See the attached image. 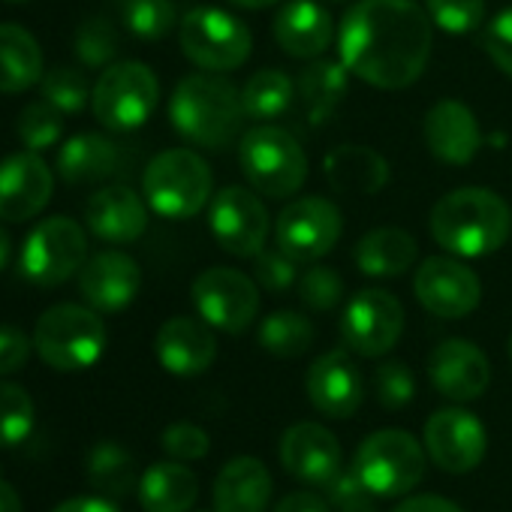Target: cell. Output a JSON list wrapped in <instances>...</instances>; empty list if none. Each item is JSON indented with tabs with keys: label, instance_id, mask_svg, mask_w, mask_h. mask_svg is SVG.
Masks as SVG:
<instances>
[{
	"label": "cell",
	"instance_id": "cell-32",
	"mask_svg": "<svg viewBox=\"0 0 512 512\" xmlns=\"http://www.w3.org/2000/svg\"><path fill=\"white\" fill-rule=\"evenodd\" d=\"M347 88H350V70L344 67V61H326V58H317L299 76V85H296L305 115L314 127L326 124L335 115V109L347 97Z\"/></svg>",
	"mask_w": 512,
	"mask_h": 512
},
{
	"label": "cell",
	"instance_id": "cell-31",
	"mask_svg": "<svg viewBox=\"0 0 512 512\" xmlns=\"http://www.w3.org/2000/svg\"><path fill=\"white\" fill-rule=\"evenodd\" d=\"M43 82V52L22 25H0V94H25Z\"/></svg>",
	"mask_w": 512,
	"mask_h": 512
},
{
	"label": "cell",
	"instance_id": "cell-10",
	"mask_svg": "<svg viewBox=\"0 0 512 512\" xmlns=\"http://www.w3.org/2000/svg\"><path fill=\"white\" fill-rule=\"evenodd\" d=\"M88 256L85 229L73 217H49L28 238L19 253L22 275L37 287H58L70 281Z\"/></svg>",
	"mask_w": 512,
	"mask_h": 512
},
{
	"label": "cell",
	"instance_id": "cell-42",
	"mask_svg": "<svg viewBox=\"0 0 512 512\" xmlns=\"http://www.w3.org/2000/svg\"><path fill=\"white\" fill-rule=\"evenodd\" d=\"M118 31L109 19H88L76 34V55L85 67H109L118 55Z\"/></svg>",
	"mask_w": 512,
	"mask_h": 512
},
{
	"label": "cell",
	"instance_id": "cell-17",
	"mask_svg": "<svg viewBox=\"0 0 512 512\" xmlns=\"http://www.w3.org/2000/svg\"><path fill=\"white\" fill-rule=\"evenodd\" d=\"M55 190V175L40 151H19L0 160V220L25 223L37 217Z\"/></svg>",
	"mask_w": 512,
	"mask_h": 512
},
{
	"label": "cell",
	"instance_id": "cell-4",
	"mask_svg": "<svg viewBox=\"0 0 512 512\" xmlns=\"http://www.w3.org/2000/svg\"><path fill=\"white\" fill-rule=\"evenodd\" d=\"M238 163L247 184L269 199H287L308 181V154L299 139L275 124H256L241 136Z\"/></svg>",
	"mask_w": 512,
	"mask_h": 512
},
{
	"label": "cell",
	"instance_id": "cell-29",
	"mask_svg": "<svg viewBox=\"0 0 512 512\" xmlns=\"http://www.w3.org/2000/svg\"><path fill=\"white\" fill-rule=\"evenodd\" d=\"M55 166L70 184H97L121 169V148L100 133H79L61 145Z\"/></svg>",
	"mask_w": 512,
	"mask_h": 512
},
{
	"label": "cell",
	"instance_id": "cell-45",
	"mask_svg": "<svg viewBox=\"0 0 512 512\" xmlns=\"http://www.w3.org/2000/svg\"><path fill=\"white\" fill-rule=\"evenodd\" d=\"M374 392L386 410H404L416 395V380L404 362H383L374 371Z\"/></svg>",
	"mask_w": 512,
	"mask_h": 512
},
{
	"label": "cell",
	"instance_id": "cell-57",
	"mask_svg": "<svg viewBox=\"0 0 512 512\" xmlns=\"http://www.w3.org/2000/svg\"><path fill=\"white\" fill-rule=\"evenodd\" d=\"M335 4H338V0H335Z\"/></svg>",
	"mask_w": 512,
	"mask_h": 512
},
{
	"label": "cell",
	"instance_id": "cell-54",
	"mask_svg": "<svg viewBox=\"0 0 512 512\" xmlns=\"http://www.w3.org/2000/svg\"><path fill=\"white\" fill-rule=\"evenodd\" d=\"M229 4H235L241 10H266L272 4H281V0H229Z\"/></svg>",
	"mask_w": 512,
	"mask_h": 512
},
{
	"label": "cell",
	"instance_id": "cell-35",
	"mask_svg": "<svg viewBox=\"0 0 512 512\" xmlns=\"http://www.w3.org/2000/svg\"><path fill=\"white\" fill-rule=\"evenodd\" d=\"M317 329L299 311H275L260 323V347L275 359H299L314 347Z\"/></svg>",
	"mask_w": 512,
	"mask_h": 512
},
{
	"label": "cell",
	"instance_id": "cell-40",
	"mask_svg": "<svg viewBox=\"0 0 512 512\" xmlns=\"http://www.w3.org/2000/svg\"><path fill=\"white\" fill-rule=\"evenodd\" d=\"M40 88H43V100L52 103L61 115L82 112L88 106L91 94H94L88 88L85 76L79 70H73V67H58V70L46 73L43 82H40Z\"/></svg>",
	"mask_w": 512,
	"mask_h": 512
},
{
	"label": "cell",
	"instance_id": "cell-24",
	"mask_svg": "<svg viewBox=\"0 0 512 512\" xmlns=\"http://www.w3.org/2000/svg\"><path fill=\"white\" fill-rule=\"evenodd\" d=\"M85 220L97 238L109 244H130L142 238V232L148 229V205L136 190L112 184L88 199Z\"/></svg>",
	"mask_w": 512,
	"mask_h": 512
},
{
	"label": "cell",
	"instance_id": "cell-5",
	"mask_svg": "<svg viewBox=\"0 0 512 512\" xmlns=\"http://www.w3.org/2000/svg\"><path fill=\"white\" fill-rule=\"evenodd\" d=\"M214 190V175L208 163L187 148H172L157 154L142 175V196L148 208L166 220L196 217Z\"/></svg>",
	"mask_w": 512,
	"mask_h": 512
},
{
	"label": "cell",
	"instance_id": "cell-36",
	"mask_svg": "<svg viewBox=\"0 0 512 512\" xmlns=\"http://www.w3.org/2000/svg\"><path fill=\"white\" fill-rule=\"evenodd\" d=\"M34 419V398L19 383L0 380V449L19 446L34 431Z\"/></svg>",
	"mask_w": 512,
	"mask_h": 512
},
{
	"label": "cell",
	"instance_id": "cell-55",
	"mask_svg": "<svg viewBox=\"0 0 512 512\" xmlns=\"http://www.w3.org/2000/svg\"><path fill=\"white\" fill-rule=\"evenodd\" d=\"M7 4H28V0H7Z\"/></svg>",
	"mask_w": 512,
	"mask_h": 512
},
{
	"label": "cell",
	"instance_id": "cell-30",
	"mask_svg": "<svg viewBox=\"0 0 512 512\" xmlns=\"http://www.w3.org/2000/svg\"><path fill=\"white\" fill-rule=\"evenodd\" d=\"M136 491L145 512H190L199 497V479L181 461H160L139 476Z\"/></svg>",
	"mask_w": 512,
	"mask_h": 512
},
{
	"label": "cell",
	"instance_id": "cell-43",
	"mask_svg": "<svg viewBox=\"0 0 512 512\" xmlns=\"http://www.w3.org/2000/svg\"><path fill=\"white\" fill-rule=\"evenodd\" d=\"M326 500L332 512H380L377 494L359 479L356 470H341L326 482Z\"/></svg>",
	"mask_w": 512,
	"mask_h": 512
},
{
	"label": "cell",
	"instance_id": "cell-56",
	"mask_svg": "<svg viewBox=\"0 0 512 512\" xmlns=\"http://www.w3.org/2000/svg\"><path fill=\"white\" fill-rule=\"evenodd\" d=\"M509 359H512V335H509Z\"/></svg>",
	"mask_w": 512,
	"mask_h": 512
},
{
	"label": "cell",
	"instance_id": "cell-50",
	"mask_svg": "<svg viewBox=\"0 0 512 512\" xmlns=\"http://www.w3.org/2000/svg\"><path fill=\"white\" fill-rule=\"evenodd\" d=\"M392 512H464V509L440 494H416V497L401 500Z\"/></svg>",
	"mask_w": 512,
	"mask_h": 512
},
{
	"label": "cell",
	"instance_id": "cell-48",
	"mask_svg": "<svg viewBox=\"0 0 512 512\" xmlns=\"http://www.w3.org/2000/svg\"><path fill=\"white\" fill-rule=\"evenodd\" d=\"M31 359V338L16 326H0V377L16 374Z\"/></svg>",
	"mask_w": 512,
	"mask_h": 512
},
{
	"label": "cell",
	"instance_id": "cell-33",
	"mask_svg": "<svg viewBox=\"0 0 512 512\" xmlns=\"http://www.w3.org/2000/svg\"><path fill=\"white\" fill-rule=\"evenodd\" d=\"M85 470H88L91 485L103 497H127L133 488H139L136 458L121 443H112V440L97 443L85 458Z\"/></svg>",
	"mask_w": 512,
	"mask_h": 512
},
{
	"label": "cell",
	"instance_id": "cell-21",
	"mask_svg": "<svg viewBox=\"0 0 512 512\" xmlns=\"http://www.w3.org/2000/svg\"><path fill=\"white\" fill-rule=\"evenodd\" d=\"M281 464L308 485H326L341 473V443L317 422H296L281 437Z\"/></svg>",
	"mask_w": 512,
	"mask_h": 512
},
{
	"label": "cell",
	"instance_id": "cell-6",
	"mask_svg": "<svg viewBox=\"0 0 512 512\" xmlns=\"http://www.w3.org/2000/svg\"><path fill=\"white\" fill-rule=\"evenodd\" d=\"M106 323L91 305H55L34 329V347L40 359L55 371H85L106 353Z\"/></svg>",
	"mask_w": 512,
	"mask_h": 512
},
{
	"label": "cell",
	"instance_id": "cell-38",
	"mask_svg": "<svg viewBox=\"0 0 512 512\" xmlns=\"http://www.w3.org/2000/svg\"><path fill=\"white\" fill-rule=\"evenodd\" d=\"M16 133L19 139L25 142L28 151H46L52 145L61 142V133H64V124H61V112L40 100V103H28L16 121Z\"/></svg>",
	"mask_w": 512,
	"mask_h": 512
},
{
	"label": "cell",
	"instance_id": "cell-47",
	"mask_svg": "<svg viewBox=\"0 0 512 512\" xmlns=\"http://www.w3.org/2000/svg\"><path fill=\"white\" fill-rule=\"evenodd\" d=\"M485 52L491 64L512 79V7L500 10L485 28Z\"/></svg>",
	"mask_w": 512,
	"mask_h": 512
},
{
	"label": "cell",
	"instance_id": "cell-53",
	"mask_svg": "<svg viewBox=\"0 0 512 512\" xmlns=\"http://www.w3.org/2000/svg\"><path fill=\"white\" fill-rule=\"evenodd\" d=\"M10 263H13V238L4 226H0V272H4Z\"/></svg>",
	"mask_w": 512,
	"mask_h": 512
},
{
	"label": "cell",
	"instance_id": "cell-19",
	"mask_svg": "<svg viewBox=\"0 0 512 512\" xmlns=\"http://www.w3.org/2000/svg\"><path fill=\"white\" fill-rule=\"evenodd\" d=\"M139 287H142L139 263L121 250L94 253L79 269V293L100 314L124 311L136 299Z\"/></svg>",
	"mask_w": 512,
	"mask_h": 512
},
{
	"label": "cell",
	"instance_id": "cell-39",
	"mask_svg": "<svg viewBox=\"0 0 512 512\" xmlns=\"http://www.w3.org/2000/svg\"><path fill=\"white\" fill-rule=\"evenodd\" d=\"M425 13L443 34H473L485 22V0H425Z\"/></svg>",
	"mask_w": 512,
	"mask_h": 512
},
{
	"label": "cell",
	"instance_id": "cell-8",
	"mask_svg": "<svg viewBox=\"0 0 512 512\" xmlns=\"http://www.w3.org/2000/svg\"><path fill=\"white\" fill-rule=\"evenodd\" d=\"M353 470L377 497H404L425 476V446L398 428L374 431L359 443Z\"/></svg>",
	"mask_w": 512,
	"mask_h": 512
},
{
	"label": "cell",
	"instance_id": "cell-16",
	"mask_svg": "<svg viewBox=\"0 0 512 512\" xmlns=\"http://www.w3.org/2000/svg\"><path fill=\"white\" fill-rule=\"evenodd\" d=\"M485 449H488V434L473 413L461 407H443L428 416L425 452L443 473L461 476L476 470L485 458Z\"/></svg>",
	"mask_w": 512,
	"mask_h": 512
},
{
	"label": "cell",
	"instance_id": "cell-49",
	"mask_svg": "<svg viewBox=\"0 0 512 512\" xmlns=\"http://www.w3.org/2000/svg\"><path fill=\"white\" fill-rule=\"evenodd\" d=\"M272 512H332L329 500L311 494V491H290L287 497L278 500Z\"/></svg>",
	"mask_w": 512,
	"mask_h": 512
},
{
	"label": "cell",
	"instance_id": "cell-23",
	"mask_svg": "<svg viewBox=\"0 0 512 512\" xmlns=\"http://www.w3.org/2000/svg\"><path fill=\"white\" fill-rule=\"evenodd\" d=\"M422 133L428 151L449 166H467L482 148L479 121L461 100L434 103L425 115Z\"/></svg>",
	"mask_w": 512,
	"mask_h": 512
},
{
	"label": "cell",
	"instance_id": "cell-18",
	"mask_svg": "<svg viewBox=\"0 0 512 512\" xmlns=\"http://www.w3.org/2000/svg\"><path fill=\"white\" fill-rule=\"evenodd\" d=\"M428 377H431V386L443 398L464 404V401H476L479 395H485L491 383V365H488V356L476 344L449 338L431 350Z\"/></svg>",
	"mask_w": 512,
	"mask_h": 512
},
{
	"label": "cell",
	"instance_id": "cell-41",
	"mask_svg": "<svg viewBox=\"0 0 512 512\" xmlns=\"http://www.w3.org/2000/svg\"><path fill=\"white\" fill-rule=\"evenodd\" d=\"M253 281L260 284V290L281 296L299 284V260H293L281 247H263L253 256Z\"/></svg>",
	"mask_w": 512,
	"mask_h": 512
},
{
	"label": "cell",
	"instance_id": "cell-46",
	"mask_svg": "<svg viewBox=\"0 0 512 512\" xmlns=\"http://www.w3.org/2000/svg\"><path fill=\"white\" fill-rule=\"evenodd\" d=\"M163 449L175 461H196V458L208 455L211 437L199 425H193V422H172L163 431Z\"/></svg>",
	"mask_w": 512,
	"mask_h": 512
},
{
	"label": "cell",
	"instance_id": "cell-1",
	"mask_svg": "<svg viewBox=\"0 0 512 512\" xmlns=\"http://www.w3.org/2000/svg\"><path fill=\"white\" fill-rule=\"evenodd\" d=\"M434 25L416 0H359L338 31L350 76L380 91L410 88L428 67Z\"/></svg>",
	"mask_w": 512,
	"mask_h": 512
},
{
	"label": "cell",
	"instance_id": "cell-44",
	"mask_svg": "<svg viewBox=\"0 0 512 512\" xmlns=\"http://www.w3.org/2000/svg\"><path fill=\"white\" fill-rule=\"evenodd\" d=\"M299 296L311 311H335L344 302V278L329 269V266H314L302 281H299Z\"/></svg>",
	"mask_w": 512,
	"mask_h": 512
},
{
	"label": "cell",
	"instance_id": "cell-22",
	"mask_svg": "<svg viewBox=\"0 0 512 512\" xmlns=\"http://www.w3.org/2000/svg\"><path fill=\"white\" fill-rule=\"evenodd\" d=\"M157 362L175 377L205 374L217 359V338L205 320L172 317L160 326L154 338Z\"/></svg>",
	"mask_w": 512,
	"mask_h": 512
},
{
	"label": "cell",
	"instance_id": "cell-27",
	"mask_svg": "<svg viewBox=\"0 0 512 512\" xmlns=\"http://www.w3.org/2000/svg\"><path fill=\"white\" fill-rule=\"evenodd\" d=\"M419 256L416 238L401 226H377L365 232L353 250L356 269L368 278H401Z\"/></svg>",
	"mask_w": 512,
	"mask_h": 512
},
{
	"label": "cell",
	"instance_id": "cell-3",
	"mask_svg": "<svg viewBox=\"0 0 512 512\" xmlns=\"http://www.w3.org/2000/svg\"><path fill=\"white\" fill-rule=\"evenodd\" d=\"M241 91L220 73L184 76L169 100V121L190 145L220 151L241 133Z\"/></svg>",
	"mask_w": 512,
	"mask_h": 512
},
{
	"label": "cell",
	"instance_id": "cell-2",
	"mask_svg": "<svg viewBox=\"0 0 512 512\" xmlns=\"http://www.w3.org/2000/svg\"><path fill=\"white\" fill-rule=\"evenodd\" d=\"M428 229L446 253L479 260L506 244L512 232V211L503 196L488 187H458L434 202Z\"/></svg>",
	"mask_w": 512,
	"mask_h": 512
},
{
	"label": "cell",
	"instance_id": "cell-51",
	"mask_svg": "<svg viewBox=\"0 0 512 512\" xmlns=\"http://www.w3.org/2000/svg\"><path fill=\"white\" fill-rule=\"evenodd\" d=\"M52 512H121V509L106 497H73L55 506Z\"/></svg>",
	"mask_w": 512,
	"mask_h": 512
},
{
	"label": "cell",
	"instance_id": "cell-14",
	"mask_svg": "<svg viewBox=\"0 0 512 512\" xmlns=\"http://www.w3.org/2000/svg\"><path fill=\"white\" fill-rule=\"evenodd\" d=\"M401 332H404V305L386 290L356 293L341 314L344 347L368 359L386 356L401 341Z\"/></svg>",
	"mask_w": 512,
	"mask_h": 512
},
{
	"label": "cell",
	"instance_id": "cell-13",
	"mask_svg": "<svg viewBox=\"0 0 512 512\" xmlns=\"http://www.w3.org/2000/svg\"><path fill=\"white\" fill-rule=\"evenodd\" d=\"M341 232H344L341 208L323 196L293 199L275 223L278 247L299 263L323 260L341 241Z\"/></svg>",
	"mask_w": 512,
	"mask_h": 512
},
{
	"label": "cell",
	"instance_id": "cell-7",
	"mask_svg": "<svg viewBox=\"0 0 512 512\" xmlns=\"http://www.w3.org/2000/svg\"><path fill=\"white\" fill-rule=\"evenodd\" d=\"M178 43L190 64L205 73H232L244 67L253 49L247 25L217 7H193L178 25Z\"/></svg>",
	"mask_w": 512,
	"mask_h": 512
},
{
	"label": "cell",
	"instance_id": "cell-11",
	"mask_svg": "<svg viewBox=\"0 0 512 512\" xmlns=\"http://www.w3.org/2000/svg\"><path fill=\"white\" fill-rule=\"evenodd\" d=\"M199 317L226 335L244 332L260 314V284L229 266H211L190 287Z\"/></svg>",
	"mask_w": 512,
	"mask_h": 512
},
{
	"label": "cell",
	"instance_id": "cell-52",
	"mask_svg": "<svg viewBox=\"0 0 512 512\" xmlns=\"http://www.w3.org/2000/svg\"><path fill=\"white\" fill-rule=\"evenodd\" d=\"M0 512H22V497L7 479H0Z\"/></svg>",
	"mask_w": 512,
	"mask_h": 512
},
{
	"label": "cell",
	"instance_id": "cell-28",
	"mask_svg": "<svg viewBox=\"0 0 512 512\" xmlns=\"http://www.w3.org/2000/svg\"><path fill=\"white\" fill-rule=\"evenodd\" d=\"M323 172L335 193L374 196L389 181V163L368 145H338L326 154Z\"/></svg>",
	"mask_w": 512,
	"mask_h": 512
},
{
	"label": "cell",
	"instance_id": "cell-20",
	"mask_svg": "<svg viewBox=\"0 0 512 512\" xmlns=\"http://www.w3.org/2000/svg\"><path fill=\"white\" fill-rule=\"evenodd\" d=\"M311 404L329 419H350L365 401V380L347 350L323 353L305 380Z\"/></svg>",
	"mask_w": 512,
	"mask_h": 512
},
{
	"label": "cell",
	"instance_id": "cell-26",
	"mask_svg": "<svg viewBox=\"0 0 512 512\" xmlns=\"http://www.w3.org/2000/svg\"><path fill=\"white\" fill-rule=\"evenodd\" d=\"M214 512H266L272 497V476L253 455H238L223 464L214 479Z\"/></svg>",
	"mask_w": 512,
	"mask_h": 512
},
{
	"label": "cell",
	"instance_id": "cell-12",
	"mask_svg": "<svg viewBox=\"0 0 512 512\" xmlns=\"http://www.w3.org/2000/svg\"><path fill=\"white\" fill-rule=\"evenodd\" d=\"M208 226L214 241L238 260H253L269 241V211L263 199L256 196V190L238 184L211 196Z\"/></svg>",
	"mask_w": 512,
	"mask_h": 512
},
{
	"label": "cell",
	"instance_id": "cell-9",
	"mask_svg": "<svg viewBox=\"0 0 512 512\" xmlns=\"http://www.w3.org/2000/svg\"><path fill=\"white\" fill-rule=\"evenodd\" d=\"M160 100V82L148 64L139 61H118L103 70L94 85L91 109L97 121L115 133L142 127Z\"/></svg>",
	"mask_w": 512,
	"mask_h": 512
},
{
	"label": "cell",
	"instance_id": "cell-37",
	"mask_svg": "<svg viewBox=\"0 0 512 512\" xmlns=\"http://www.w3.org/2000/svg\"><path fill=\"white\" fill-rule=\"evenodd\" d=\"M124 25L139 40H163L175 31L178 13L172 0H124Z\"/></svg>",
	"mask_w": 512,
	"mask_h": 512
},
{
	"label": "cell",
	"instance_id": "cell-15",
	"mask_svg": "<svg viewBox=\"0 0 512 512\" xmlns=\"http://www.w3.org/2000/svg\"><path fill=\"white\" fill-rule=\"evenodd\" d=\"M413 293L419 305L440 320H464L482 302V284L461 256H428L416 269Z\"/></svg>",
	"mask_w": 512,
	"mask_h": 512
},
{
	"label": "cell",
	"instance_id": "cell-34",
	"mask_svg": "<svg viewBox=\"0 0 512 512\" xmlns=\"http://www.w3.org/2000/svg\"><path fill=\"white\" fill-rule=\"evenodd\" d=\"M296 97V85L284 70H260L241 88L244 118L250 121H275L281 118Z\"/></svg>",
	"mask_w": 512,
	"mask_h": 512
},
{
	"label": "cell",
	"instance_id": "cell-25",
	"mask_svg": "<svg viewBox=\"0 0 512 512\" xmlns=\"http://www.w3.org/2000/svg\"><path fill=\"white\" fill-rule=\"evenodd\" d=\"M275 40L290 58L317 61L335 40V22L314 0H287L275 16Z\"/></svg>",
	"mask_w": 512,
	"mask_h": 512
}]
</instances>
